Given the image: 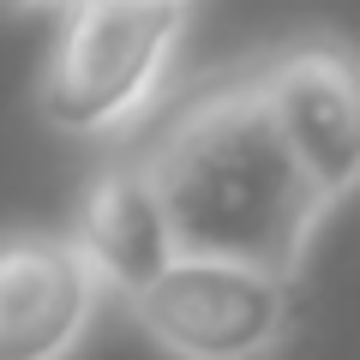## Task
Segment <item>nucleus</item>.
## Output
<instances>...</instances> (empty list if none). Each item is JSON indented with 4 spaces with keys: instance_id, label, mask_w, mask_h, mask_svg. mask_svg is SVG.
<instances>
[{
    "instance_id": "nucleus-1",
    "label": "nucleus",
    "mask_w": 360,
    "mask_h": 360,
    "mask_svg": "<svg viewBox=\"0 0 360 360\" xmlns=\"http://www.w3.org/2000/svg\"><path fill=\"white\" fill-rule=\"evenodd\" d=\"M174 252L234 258L300 283L330 198L276 132L252 72L210 84L139 156Z\"/></svg>"
},
{
    "instance_id": "nucleus-2",
    "label": "nucleus",
    "mask_w": 360,
    "mask_h": 360,
    "mask_svg": "<svg viewBox=\"0 0 360 360\" xmlns=\"http://www.w3.org/2000/svg\"><path fill=\"white\" fill-rule=\"evenodd\" d=\"M193 0H66L37 78V108L66 139L127 132L174 72Z\"/></svg>"
},
{
    "instance_id": "nucleus-3",
    "label": "nucleus",
    "mask_w": 360,
    "mask_h": 360,
    "mask_svg": "<svg viewBox=\"0 0 360 360\" xmlns=\"http://www.w3.org/2000/svg\"><path fill=\"white\" fill-rule=\"evenodd\" d=\"M127 319L162 354L180 360H252L288 336L295 283L234 258L174 252L144 288L127 295Z\"/></svg>"
},
{
    "instance_id": "nucleus-4",
    "label": "nucleus",
    "mask_w": 360,
    "mask_h": 360,
    "mask_svg": "<svg viewBox=\"0 0 360 360\" xmlns=\"http://www.w3.org/2000/svg\"><path fill=\"white\" fill-rule=\"evenodd\" d=\"M276 132L330 205L360 193V49L348 37H300L252 66Z\"/></svg>"
},
{
    "instance_id": "nucleus-5",
    "label": "nucleus",
    "mask_w": 360,
    "mask_h": 360,
    "mask_svg": "<svg viewBox=\"0 0 360 360\" xmlns=\"http://www.w3.org/2000/svg\"><path fill=\"white\" fill-rule=\"evenodd\" d=\"M108 283L72 229L0 240V360H60L90 336Z\"/></svg>"
},
{
    "instance_id": "nucleus-6",
    "label": "nucleus",
    "mask_w": 360,
    "mask_h": 360,
    "mask_svg": "<svg viewBox=\"0 0 360 360\" xmlns=\"http://www.w3.org/2000/svg\"><path fill=\"white\" fill-rule=\"evenodd\" d=\"M72 234L96 258L108 295H120V300L132 288H144L174 258V240H168L162 205H156L150 180H144V162H108L103 174L90 180L84 198H78Z\"/></svg>"
},
{
    "instance_id": "nucleus-7",
    "label": "nucleus",
    "mask_w": 360,
    "mask_h": 360,
    "mask_svg": "<svg viewBox=\"0 0 360 360\" xmlns=\"http://www.w3.org/2000/svg\"><path fill=\"white\" fill-rule=\"evenodd\" d=\"M66 0H0V13H60Z\"/></svg>"
}]
</instances>
